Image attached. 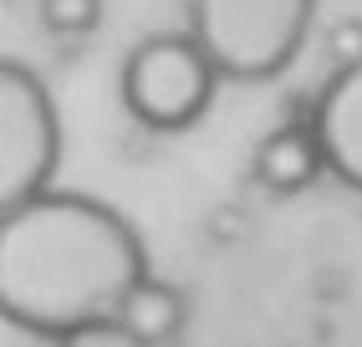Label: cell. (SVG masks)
<instances>
[{"mask_svg": "<svg viewBox=\"0 0 362 347\" xmlns=\"http://www.w3.org/2000/svg\"><path fill=\"white\" fill-rule=\"evenodd\" d=\"M148 276L138 230L103 200L46 189L0 210V317L16 332H112L123 296Z\"/></svg>", "mask_w": 362, "mask_h": 347, "instance_id": "cell-1", "label": "cell"}, {"mask_svg": "<svg viewBox=\"0 0 362 347\" xmlns=\"http://www.w3.org/2000/svg\"><path fill=\"white\" fill-rule=\"evenodd\" d=\"M317 0H189V31L230 82H271L301 57Z\"/></svg>", "mask_w": 362, "mask_h": 347, "instance_id": "cell-2", "label": "cell"}, {"mask_svg": "<svg viewBox=\"0 0 362 347\" xmlns=\"http://www.w3.org/2000/svg\"><path fill=\"white\" fill-rule=\"evenodd\" d=\"M220 82H225L220 67L194 31H163L143 36L128 52L117 92H123V108L148 133H184L209 113Z\"/></svg>", "mask_w": 362, "mask_h": 347, "instance_id": "cell-3", "label": "cell"}, {"mask_svg": "<svg viewBox=\"0 0 362 347\" xmlns=\"http://www.w3.org/2000/svg\"><path fill=\"white\" fill-rule=\"evenodd\" d=\"M62 164V123L52 92L31 67H0V210H16L52 189Z\"/></svg>", "mask_w": 362, "mask_h": 347, "instance_id": "cell-4", "label": "cell"}, {"mask_svg": "<svg viewBox=\"0 0 362 347\" xmlns=\"http://www.w3.org/2000/svg\"><path fill=\"white\" fill-rule=\"evenodd\" d=\"M311 128L322 138L327 174L362 194V62L332 72V82L311 103Z\"/></svg>", "mask_w": 362, "mask_h": 347, "instance_id": "cell-5", "label": "cell"}, {"mask_svg": "<svg viewBox=\"0 0 362 347\" xmlns=\"http://www.w3.org/2000/svg\"><path fill=\"white\" fill-rule=\"evenodd\" d=\"M322 174H327V154H322V138L311 128V118L306 123H281L255 148V179L271 194H301Z\"/></svg>", "mask_w": 362, "mask_h": 347, "instance_id": "cell-6", "label": "cell"}, {"mask_svg": "<svg viewBox=\"0 0 362 347\" xmlns=\"http://www.w3.org/2000/svg\"><path fill=\"white\" fill-rule=\"evenodd\" d=\"M184 322H189V296L174 281H158L148 271V276L123 296L112 337H123L128 347H168L184 332Z\"/></svg>", "mask_w": 362, "mask_h": 347, "instance_id": "cell-7", "label": "cell"}, {"mask_svg": "<svg viewBox=\"0 0 362 347\" xmlns=\"http://www.w3.org/2000/svg\"><path fill=\"white\" fill-rule=\"evenodd\" d=\"M103 21V0H41V26L52 36L77 41L87 31H98Z\"/></svg>", "mask_w": 362, "mask_h": 347, "instance_id": "cell-8", "label": "cell"}, {"mask_svg": "<svg viewBox=\"0 0 362 347\" xmlns=\"http://www.w3.org/2000/svg\"><path fill=\"white\" fill-rule=\"evenodd\" d=\"M327 52H332V62H337V67L362 62V21H357V16L337 21V26L327 31Z\"/></svg>", "mask_w": 362, "mask_h": 347, "instance_id": "cell-9", "label": "cell"}, {"mask_svg": "<svg viewBox=\"0 0 362 347\" xmlns=\"http://www.w3.org/2000/svg\"><path fill=\"white\" fill-rule=\"evenodd\" d=\"M26 347H71V337H52V332H26Z\"/></svg>", "mask_w": 362, "mask_h": 347, "instance_id": "cell-10", "label": "cell"}]
</instances>
